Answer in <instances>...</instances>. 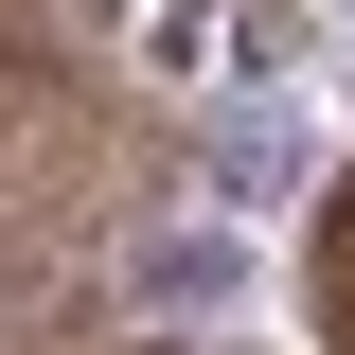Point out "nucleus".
Segmentation results:
<instances>
[{
    "instance_id": "1",
    "label": "nucleus",
    "mask_w": 355,
    "mask_h": 355,
    "mask_svg": "<svg viewBox=\"0 0 355 355\" xmlns=\"http://www.w3.org/2000/svg\"><path fill=\"white\" fill-rule=\"evenodd\" d=\"M196 178H231V196H284V178H302V107H214Z\"/></svg>"
},
{
    "instance_id": "2",
    "label": "nucleus",
    "mask_w": 355,
    "mask_h": 355,
    "mask_svg": "<svg viewBox=\"0 0 355 355\" xmlns=\"http://www.w3.org/2000/svg\"><path fill=\"white\" fill-rule=\"evenodd\" d=\"M125 284H142V302H231V284H249V249H231V231H160Z\"/></svg>"
}]
</instances>
